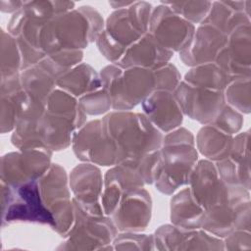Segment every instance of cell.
Instances as JSON below:
<instances>
[{
    "label": "cell",
    "instance_id": "6da1fadb",
    "mask_svg": "<svg viewBox=\"0 0 251 251\" xmlns=\"http://www.w3.org/2000/svg\"><path fill=\"white\" fill-rule=\"evenodd\" d=\"M105 20L94 7L82 5L46 22L37 35V49L45 55L64 50H83L96 41Z\"/></svg>",
    "mask_w": 251,
    "mask_h": 251
},
{
    "label": "cell",
    "instance_id": "7a4b0ae2",
    "mask_svg": "<svg viewBox=\"0 0 251 251\" xmlns=\"http://www.w3.org/2000/svg\"><path fill=\"white\" fill-rule=\"evenodd\" d=\"M101 121L105 134L115 144L117 164L135 160L162 146L164 134L143 113L113 110Z\"/></svg>",
    "mask_w": 251,
    "mask_h": 251
},
{
    "label": "cell",
    "instance_id": "3957f363",
    "mask_svg": "<svg viewBox=\"0 0 251 251\" xmlns=\"http://www.w3.org/2000/svg\"><path fill=\"white\" fill-rule=\"evenodd\" d=\"M152 11L147 1H134L127 8L114 10L95 41L102 56L112 64L119 63L126 50L148 32Z\"/></svg>",
    "mask_w": 251,
    "mask_h": 251
},
{
    "label": "cell",
    "instance_id": "277c9868",
    "mask_svg": "<svg viewBox=\"0 0 251 251\" xmlns=\"http://www.w3.org/2000/svg\"><path fill=\"white\" fill-rule=\"evenodd\" d=\"M99 76L110 94L114 111H131L156 89L154 70L110 63L99 72Z\"/></svg>",
    "mask_w": 251,
    "mask_h": 251
},
{
    "label": "cell",
    "instance_id": "5b68a950",
    "mask_svg": "<svg viewBox=\"0 0 251 251\" xmlns=\"http://www.w3.org/2000/svg\"><path fill=\"white\" fill-rule=\"evenodd\" d=\"M0 188L3 227L18 223H31L48 226L54 230L55 220L43 204L37 181L19 186L1 182Z\"/></svg>",
    "mask_w": 251,
    "mask_h": 251
},
{
    "label": "cell",
    "instance_id": "8992f818",
    "mask_svg": "<svg viewBox=\"0 0 251 251\" xmlns=\"http://www.w3.org/2000/svg\"><path fill=\"white\" fill-rule=\"evenodd\" d=\"M75 220L58 250H114L118 229L110 216L91 215L73 198Z\"/></svg>",
    "mask_w": 251,
    "mask_h": 251
},
{
    "label": "cell",
    "instance_id": "52a82bcc",
    "mask_svg": "<svg viewBox=\"0 0 251 251\" xmlns=\"http://www.w3.org/2000/svg\"><path fill=\"white\" fill-rule=\"evenodd\" d=\"M251 227L250 190L241 185H232L227 199L205 210L201 228L224 238L236 229Z\"/></svg>",
    "mask_w": 251,
    "mask_h": 251
},
{
    "label": "cell",
    "instance_id": "ba28073f",
    "mask_svg": "<svg viewBox=\"0 0 251 251\" xmlns=\"http://www.w3.org/2000/svg\"><path fill=\"white\" fill-rule=\"evenodd\" d=\"M37 182L43 204L55 220L54 231L64 238L69 233L75 220L69 174L61 165L52 163Z\"/></svg>",
    "mask_w": 251,
    "mask_h": 251
},
{
    "label": "cell",
    "instance_id": "9c48e42d",
    "mask_svg": "<svg viewBox=\"0 0 251 251\" xmlns=\"http://www.w3.org/2000/svg\"><path fill=\"white\" fill-rule=\"evenodd\" d=\"M160 155L161 169L154 186L162 194L173 195L188 185L199 153L195 142H174L162 143Z\"/></svg>",
    "mask_w": 251,
    "mask_h": 251
},
{
    "label": "cell",
    "instance_id": "30bf717a",
    "mask_svg": "<svg viewBox=\"0 0 251 251\" xmlns=\"http://www.w3.org/2000/svg\"><path fill=\"white\" fill-rule=\"evenodd\" d=\"M53 152L44 149L17 150L4 154L0 161V180L9 186L37 181L52 165Z\"/></svg>",
    "mask_w": 251,
    "mask_h": 251
},
{
    "label": "cell",
    "instance_id": "8fae6325",
    "mask_svg": "<svg viewBox=\"0 0 251 251\" xmlns=\"http://www.w3.org/2000/svg\"><path fill=\"white\" fill-rule=\"evenodd\" d=\"M196 25L176 14L168 5L160 2L153 7L148 32L165 49L180 53L190 43Z\"/></svg>",
    "mask_w": 251,
    "mask_h": 251
},
{
    "label": "cell",
    "instance_id": "7c38bea8",
    "mask_svg": "<svg viewBox=\"0 0 251 251\" xmlns=\"http://www.w3.org/2000/svg\"><path fill=\"white\" fill-rule=\"evenodd\" d=\"M72 149L80 162L99 167L117 165L115 144L105 134L101 119L86 122L75 133Z\"/></svg>",
    "mask_w": 251,
    "mask_h": 251
},
{
    "label": "cell",
    "instance_id": "4fadbf2b",
    "mask_svg": "<svg viewBox=\"0 0 251 251\" xmlns=\"http://www.w3.org/2000/svg\"><path fill=\"white\" fill-rule=\"evenodd\" d=\"M174 93L183 115L202 126L211 124L226 105L224 92L194 86L183 80Z\"/></svg>",
    "mask_w": 251,
    "mask_h": 251
},
{
    "label": "cell",
    "instance_id": "5bb4252c",
    "mask_svg": "<svg viewBox=\"0 0 251 251\" xmlns=\"http://www.w3.org/2000/svg\"><path fill=\"white\" fill-rule=\"evenodd\" d=\"M153 234L155 250H224L223 238L203 228L184 229L173 224H166L160 226Z\"/></svg>",
    "mask_w": 251,
    "mask_h": 251
},
{
    "label": "cell",
    "instance_id": "9a60e30c",
    "mask_svg": "<svg viewBox=\"0 0 251 251\" xmlns=\"http://www.w3.org/2000/svg\"><path fill=\"white\" fill-rule=\"evenodd\" d=\"M70 188L73 198L91 215H104L102 209V193L104 175L99 166L83 163L75 166L69 174Z\"/></svg>",
    "mask_w": 251,
    "mask_h": 251
},
{
    "label": "cell",
    "instance_id": "2e32d148",
    "mask_svg": "<svg viewBox=\"0 0 251 251\" xmlns=\"http://www.w3.org/2000/svg\"><path fill=\"white\" fill-rule=\"evenodd\" d=\"M119 232H142L152 218V198L145 187L126 191L110 216Z\"/></svg>",
    "mask_w": 251,
    "mask_h": 251
},
{
    "label": "cell",
    "instance_id": "e0dca14e",
    "mask_svg": "<svg viewBox=\"0 0 251 251\" xmlns=\"http://www.w3.org/2000/svg\"><path fill=\"white\" fill-rule=\"evenodd\" d=\"M215 63L231 78L251 76V23L237 26L226 35Z\"/></svg>",
    "mask_w": 251,
    "mask_h": 251
},
{
    "label": "cell",
    "instance_id": "ac0fdd59",
    "mask_svg": "<svg viewBox=\"0 0 251 251\" xmlns=\"http://www.w3.org/2000/svg\"><path fill=\"white\" fill-rule=\"evenodd\" d=\"M187 186L193 199L204 210L227 199L232 188L220 177L215 163L206 159L198 160Z\"/></svg>",
    "mask_w": 251,
    "mask_h": 251
},
{
    "label": "cell",
    "instance_id": "d6986e66",
    "mask_svg": "<svg viewBox=\"0 0 251 251\" xmlns=\"http://www.w3.org/2000/svg\"><path fill=\"white\" fill-rule=\"evenodd\" d=\"M140 105L145 117L163 134L182 125L184 115L172 91L156 89Z\"/></svg>",
    "mask_w": 251,
    "mask_h": 251
},
{
    "label": "cell",
    "instance_id": "ffe728a7",
    "mask_svg": "<svg viewBox=\"0 0 251 251\" xmlns=\"http://www.w3.org/2000/svg\"><path fill=\"white\" fill-rule=\"evenodd\" d=\"M226 35L211 25L201 23L195 28L189 45L181 51L179 59L189 68L213 63L224 46Z\"/></svg>",
    "mask_w": 251,
    "mask_h": 251
},
{
    "label": "cell",
    "instance_id": "44dd1931",
    "mask_svg": "<svg viewBox=\"0 0 251 251\" xmlns=\"http://www.w3.org/2000/svg\"><path fill=\"white\" fill-rule=\"evenodd\" d=\"M146 184L138 171L127 164H117L104 174L102 209L104 215L111 216L123 194L132 188L145 187Z\"/></svg>",
    "mask_w": 251,
    "mask_h": 251
},
{
    "label": "cell",
    "instance_id": "7402d4cb",
    "mask_svg": "<svg viewBox=\"0 0 251 251\" xmlns=\"http://www.w3.org/2000/svg\"><path fill=\"white\" fill-rule=\"evenodd\" d=\"M82 126L75 119L45 110L36 122V130L43 146L54 153L72 146L75 133Z\"/></svg>",
    "mask_w": 251,
    "mask_h": 251
},
{
    "label": "cell",
    "instance_id": "603a6c76",
    "mask_svg": "<svg viewBox=\"0 0 251 251\" xmlns=\"http://www.w3.org/2000/svg\"><path fill=\"white\" fill-rule=\"evenodd\" d=\"M174 55L175 53L165 49L147 32L126 50L117 65L123 68L138 67L155 70L171 62Z\"/></svg>",
    "mask_w": 251,
    "mask_h": 251
},
{
    "label": "cell",
    "instance_id": "cb8c5ba5",
    "mask_svg": "<svg viewBox=\"0 0 251 251\" xmlns=\"http://www.w3.org/2000/svg\"><path fill=\"white\" fill-rule=\"evenodd\" d=\"M25 101V97L21 86L20 75L0 79L1 133L13 132L16 128L23 115Z\"/></svg>",
    "mask_w": 251,
    "mask_h": 251
},
{
    "label": "cell",
    "instance_id": "d4e9b609",
    "mask_svg": "<svg viewBox=\"0 0 251 251\" xmlns=\"http://www.w3.org/2000/svg\"><path fill=\"white\" fill-rule=\"evenodd\" d=\"M251 1H212L210 11L202 22L227 35L237 26L251 23Z\"/></svg>",
    "mask_w": 251,
    "mask_h": 251
},
{
    "label": "cell",
    "instance_id": "484cf974",
    "mask_svg": "<svg viewBox=\"0 0 251 251\" xmlns=\"http://www.w3.org/2000/svg\"><path fill=\"white\" fill-rule=\"evenodd\" d=\"M22 89L35 109L45 111L49 95L57 87L56 79L40 66H32L21 71Z\"/></svg>",
    "mask_w": 251,
    "mask_h": 251
},
{
    "label": "cell",
    "instance_id": "4316f807",
    "mask_svg": "<svg viewBox=\"0 0 251 251\" xmlns=\"http://www.w3.org/2000/svg\"><path fill=\"white\" fill-rule=\"evenodd\" d=\"M205 210L193 199L188 186L173 194L170 202L171 224L184 228H201Z\"/></svg>",
    "mask_w": 251,
    "mask_h": 251
},
{
    "label": "cell",
    "instance_id": "83f0119b",
    "mask_svg": "<svg viewBox=\"0 0 251 251\" xmlns=\"http://www.w3.org/2000/svg\"><path fill=\"white\" fill-rule=\"evenodd\" d=\"M56 85L77 99L102 87L99 73L85 62H81L60 76Z\"/></svg>",
    "mask_w": 251,
    "mask_h": 251
},
{
    "label": "cell",
    "instance_id": "f1b7e54d",
    "mask_svg": "<svg viewBox=\"0 0 251 251\" xmlns=\"http://www.w3.org/2000/svg\"><path fill=\"white\" fill-rule=\"evenodd\" d=\"M232 139L233 135L225 133L212 125H204L196 134L195 146L204 159L216 163L228 156Z\"/></svg>",
    "mask_w": 251,
    "mask_h": 251
},
{
    "label": "cell",
    "instance_id": "f546056e",
    "mask_svg": "<svg viewBox=\"0 0 251 251\" xmlns=\"http://www.w3.org/2000/svg\"><path fill=\"white\" fill-rule=\"evenodd\" d=\"M231 79L215 62L191 67L182 77L183 81L191 85L222 92Z\"/></svg>",
    "mask_w": 251,
    "mask_h": 251
},
{
    "label": "cell",
    "instance_id": "4dcf8cb0",
    "mask_svg": "<svg viewBox=\"0 0 251 251\" xmlns=\"http://www.w3.org/2000/svg\"><path fill=\"white\" fill-rule=\"evenodd\" d=\"M0 79L20 75L23 60L18 42L14 36L3 28H1L0 32Z\"/></svg>",
    "mask_w": 251,
    "mask_h": 251
},
{
    "label": "cell",
    "instance_id": "1f68e13d",
    "mask_svg": "<svg viewBox=\"0 0 251 251\" xmlns=\"http://www.w3.org/2000/svg\"><path fill=\"white\" fill-rule=\"evenodd\" d=\"M249 130L240 131L233 135L230 152L227 156L238 167L239 183L241 186L250 190V151H249Z\"/></svg>",
    "mask_w": 251,
    "mask_h": 251
},
{
    "label": "cell",
    "instance_id": "d6a6232c",
    "mask_svg": "<svg viewBox=\"0 0 251 251\" xmlns=\"http://www.w3.org/2000/svg\"><path fill=\"white\" fill-rule=\"evenodd\" d=\"M46 111L75 119L82 125L87 122V115L81 109L78 99L56 87L46 102Z\"/></svg>",
    "mask_w": 251,
    "mask_h": 251
},
{
    "label": "cell",
    "instance_id": "836d02e7",
    "mask_svg": "<svg viewBox=\"0 0 251 251\" xmlns=\"http://www.w3.org/2000/svg\"><path fill=\"white\" fill-rule=\"evenodd\" d=\"M83 50H64L47 54L38 66L57 79L67 72L80 64L83 60Z\"/></svg>",
    "mask_w": 251,
    "mask_h": 251
},
{
    "label": "cell",
    "instance_id": "e575fe53",
    "mask_svg": "<svg viewBox=\"0 0 251 251\" xmlns=\"http://www.w3.org/2000/svg\"><path fill=\"white\" fill-rule=\"evenodd\" d=\"M226 103L242 115L251 112V76L235 77L224 90Z\"/></svg>",
    "mask_w": 251,
    "mask_h": 251
},
{
    "label": "cell",
    "instance_id": "d590c367",
    "mask_svg": "<svg viewBox=\"0 0 251 251\" xmlns=\"http://www.w3.org/2000/svg\"><path fill=\"white\" fill-rule=\"evenodd\" d=\"M168 5L176 14L191 23L192 25H200L207 17L212 1H162Z\"/></svg>",
    "mask_w": 251,
    "mask_h": 251
},
{
    "label": "cell",
    "instance_id": "8d00e7d4",
    "mask_svg": "<svg viewBox=\"0 0 251 251\" xmlns=\"http://www.w3.org/2000/svg\"><path fill=\"white\" fill-rule=\"evenodd\" d=\"M114 250H155L154 234L142 232H118L113 240Z\"/></svg>",
    "mask_w": 251,
    "mask_h": 251
},
{
    "label": "cell",
    "instance_id": "74e56055",
    "mask_svg": "<svg viewBox=\"0 0 251 251\" xmlns=\"http://www.w3.org/2000/svg\"><path fill=\"white\" fill-rule=\"evenodd\" d=\"M78 102L87 116H104L112 110L110 94L103 86L78 98Z\"/></svg>",
    "mask_w": 251,
    "mask_h": 251
},
{
    "label": "cell",
    "instance_id": "f35d334b",
    "mask_svg": "<svg viewBox=\"0 0 251 251\" xmlns=\"http://www.w3.org/2000/svg\"><path fill=\"white\" fill-rule=\"evenodd\" d=\"M244 124V118L241 113L226 103L214 121L209 124L225 133L235 135L240 132Z\"/></svg>",
    "mask_w": 251,
    "mask_h": 251
},
{
    "label": "cell",
    "instance_id": "ab89813d",
    "mask_svg": "<svg viewBox=\"0 0 251 251\" xmlns=\"http://www.w3.org/2000/svg\"><path fill=\"white\" fill-rule=\"evenodd\" d=\"M154 74L156 78V89L174 92L182 80V76L178 69L171 62L155 69Z\"/></svg>",
    "mask_w": 251,
    "mask_h": 251
},
{
    "label": "cell",
    "instance_id": "60d3db41",
    "mask_svg": "<svg viewBox=\"0 0 251 251\" xmlns=\"http://www.w3.org/2000/svg\"><path fill=\"white\" fill-rule=\"evenodd\" d=\"M224 250H250L251 231L236 229L223 238Z\"/></svg>",
    "mask_w": 251,
    "mask_h": 251
},
{
    "label": "cell",
    "instance_id": "b9f144b4",
    "mask_svg": "<svg viewBox=\"0 0 251 251\" xmlns=\"http://www.w3.org/2000/svg\"><path fill=\"white\" fill-rule=\"evenodd\" d=\"M25 1H17V0H1L0 1V11L2 13L7 14H15L20 11L24 6Z\"/></svg>",
    "mask_w": 251,
    "mask_h": 251
},
{
    "label": "cell",
    "instance_id": "7bdbcfd3",
    "mask_svg": "<svg viewBox=\"0 0 251 251\" xmlns=\"http://www.w3.org/2000/svg\"><path fill=\"white\" fill-rule=\"evenodd\" d=\"M134 1H110L108 4L112 7L114 10H119V9H124L129 7Z\"/></svg>",
    "mask_w": 251,
    "mask_h": 251
}]
</instances>
